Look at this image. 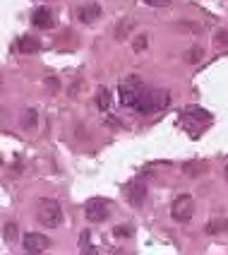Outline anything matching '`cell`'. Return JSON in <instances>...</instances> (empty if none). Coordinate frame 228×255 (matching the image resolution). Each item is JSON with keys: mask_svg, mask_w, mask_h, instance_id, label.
<instances>
[{"mask_svg": "<svg viewBox=\"0 0 228 255\" xmlns=\"http://www.w3.org/2000/svg\"><path fill=\"white\" fill-rule=\"evenodd\" d=\"M226 181H228V166H226Z\"/></svg>", "mask_w": 228, "mask_h": 255, "instance_id": "603a6c76", "label": "cell"}, {"mask_svg": "<svg viewBox=\"0 0 228 255\" xmlns=\"http://www.w3.org/2000/svg\"><path fill=\"white\" fill-rule=\"evenodd\" d=\"M111 89H106V87H101L99 94H96V106H99V111H108V106H111Z\"/></svg>", "mask_w": 228, "mask_h": 255, "instance_id": "8fae6325", "label": "cell"}, {"mask_svg": "<svg viewBox=\"0 0 228 255\" xmlns=\"http://www.w3.org/2000/svg\"><path fill=\"white\" fill-rule=\"evenodd\" d=\"M192 214H195V198H192V195H178V198L173 200L171 217L175 222L185 224V222L192 219Z\"/></svg>", "mask_w": 228, "mask_h": 255, "instance_id": "3957f363", "label": "cell"}, {"mask_svg": "<svg viewBox=\"0 0 228 255\" xmlns=\"http://www.w3.org/2000/svg\"><path fill=\"white\" fill-rule=\"evenodd\" d=\"M113 234H115V236H128V234H130V229H125V227H120V229H115Z\"/></svg>", "mask_w": 228, "mask_h": 255, "instance_id": "7402d4cb", "label": "cell"}, {"mask_svg": "<svg viewBox=\"0 0 228 255\" xmlns=\"http://www.w3.org/2000/svg\"><path fill=\"white\" fill-rule=\"evenodd\" d=\"M36 214H39V222H41L46 229H56V227H60V222H63V207H60L58 200H51V198H46L39 202Z\"/></svg>", "mask_w": 228, "mask_h": 255, "instance_id": "7a4b0ae2", "label": "cell"}, {"mask_svg": "<svg viewBox=\"0 0 228 255\" xmlns=\"http://www.w3.org/2000/svg\"><path fill=\"white\" fill-rule=\"evenodd\" d=\"M125 195H128L130 205H135V207H140L144 205V200H147V183L144 181H132V183L125 185Z\"/></svg>", "mask_w": 228, "mask_h": 255, "instance_id": "52a82bcc", "label": "cell"}, {"mask_svg": "<svg viewBox=\"0 0 228 255\" xmlns=\"http://www.w3.org/2000/svg\"><path fill=\"white\" fill-rule=\"evenodd\" d=\"M36 118H39V116H36V111H34V109H29L27 114H24V128H34Z\"/></svg>", "mask_w": 228, "mask_h": 255, "instance_id": "2e32d148", "label": "cell"}, {"mask_svg": "<svg viewBox=\"0 0 228 255\" xmlns=\"http://www.w3.org/2000/svg\"><path fill=\"white\" fill-rule=\"evenodd\" d=\"M142 92H144V87H142V80H140V77H128V80L120 85V89H118L123 106H135V101L140 99Z\"/></svg>", "mask_w": 228, "mask_h": 255, "instance_id": "277c9868", "label": "cell"}, {"mask_svg": "<svg viewBox=\"0 0 228 255\" xmlns=\"http://www.w3.org/2000/svg\"><path fill=\"white\" fill-rule=\"evenodd\" d=\"M200 58H202V48H200V46H195V48H190V51H187V53H185V60H187V63H192V65H195V63H197Z\"/></svg>", "mask_w": 228, "mask_h": 255, "instance_id": "5bb4252c", "label": "cell"}, {"mask_svg": "<svg viewBox=\"0 0 228 255\" xmlns=\"http://www.w3.org/2000/svg\"><path fill=\"white\" fill-rule=\"evenodd\" d=\"M216 41H219V46H228V31H221L216 36Z\"/></svg>", "mask_w": 228, "mask_h": 255, "instance_id": "44dd1931", "label": "cell"}, {"mask_svg": "<svg viewBox=\"0 0 228 255\" xmlns=\"http://www.w3.org/2000/svg\"><path fill=\"white\" fill-rule=\"evenodd\" d=\"M224 229H228V219H216L212 224H207V231H209V234H219V231H224Z\"/></svg>", "mask_w": 228, "mask_h": 255, "instance_id": "7c38bea8", "label": "cell"}, {"mask_svg": "<svg viewBox=\"0 0 228 255\" xmlns=\"http://www.w3.org/2000/svg\"><path fill=\"white\" fill-rule=\"evenodd\" d=\"M130 29H132V22H130V19H123L120 27H118V31H115V39H125L130 34Z\"/></svg>", "mask_w": 228, "mask_h": 255, "instance_id": "4fadbf2b", "label": "cell"}, {"mask_svg": "<svg viewBox=\"0 0 228 255\" xmlns=\"http://www.w3.org/2000/svg\"><path fill=\"white\" fill-rule=\"evenodd\" d=\"M46 85H48V92H56L60 82H58L56 77H48V80H46Z\"/></svg>", "mask_w": 228, "mask_h": 255, "instance_id": "ffe728a7", "label": "cell"}, {"mask_svg": "<svg viewBox=\"0 0 228 255\" xmlns=\"http://www.w3.org/2000/svg\"><path fill=\"white\" fill-rule=\"evenodd\" d=\"M31 24L39 29H51L53 27V14H51V10L48 7H39L36 12L31 14Z\"/></svg>", "mask_w": 228, "mask_h": 255, "instance_id": "9c48e42d", "label": "cell"}, {"mask_svg": "<svg viewBox=\"0 0 228 255\" xmlns=\"http://www.w3.org/2000/svg\"><path fill=\"white\" fill-rule=\"evenodd\" d=\"M19 53H36L39 48H41V43L36 41L34 36H22L19 41H17V46H14Z\"/></svg>", "mask_w": 228, "mask_h": 255, "instance_id": "30bf717a", "label": "cell"}, {"mask_svg": "<svg viewBox=\"0 0 228 255\" xmlns=\"http://www.w3.org/2000/svg\"><path fill=\"white\" fill-rule=\"evenodd\" d=\"M14 239H17V227H14V224H7V227H5V241L14 243Z\"/></svg>", "mask_w": 228, "mask_h": 255, "instance_id": "e0dca14e", "label": "cell"}, {"mask_svg": "<svg viewBox=\"0 0 228 255\" xmlns=\"http://www.w3.org/2000/svg\"><path fill=\"white\" fill-rule=\"evenodd\" d=\"M147 5H152V7H163V5H168L171 0H144Z\"/></svg>", "mask_w": 228, "mask_h": 255, "instance_id": "d6986e66", "label": "cell"}, {"mask_svg": "<svg viewBox=\"0 0 228 255\" xmlns=\"http://www.w3.org/2000/svg\"><path fill=\"white\" fill-rule=\"evenodd\" d=\"M77 17H79V22H84V24H94L101 17V5L99 2H86V5L79 7Z\"/></svg>", "mask_w": 228, "mask_h": 255, "instance_id": "ba28073f", "label": "cell"}, {"mask_svg": "<svg viewBox=\"0 0 228 255\" xmlns=\"http://www.w3.org/2000/svg\"><path fill=\"white\" fill-rule=\"evenodd\" d=\"M171 104V94L166 92V89H144L142 94H140V99L135 101V111H140V114L149 116V114H158V111H163L166 106Z\"/></svg>", "mask_w": 228, "mask_h": 255, "instance_id": "6da1fadb", "label": "cell"}, {"mask_svg": "<svg viewBox=\"0 0 228 255\" xmlns=\"http://www.w3.org/2000/svg\"><path fill=\"white\" fill-rule=\"evenodd\" d=\"M84 214H86L89 222H106L108 214H111V207H108V202H106L103 198H94V200L86 202Z\"/></svg>", "mask_w": 228, "mask_h": 255, "instance_id": "5b68a950", "label": "cell"}, {"mask_svg": "<svg viewBox=\"0 0 228 255\" xmlns=\"http://www.w3.org/2000/svg\"><path fill=\"white\" fill-rule=\"evenodd\" d=\"M22 246H24V251H27V253H43V251L51 246V241H48L43 234H34V231H29V234H24V239H22Z\"/></svg>", "mask_w": 228, "mask_h": 255, "instance_id": "8992f818", "label": "cell"}, {"mask_svg": "<svg viewBox=\"0 0 228 255\" xmlns=\"http://www.w3.org/2000/svg\"><path fill=\"white\" fill-rule=\"evenodd\" d=\"M147 43H149V36H147V34H140V36L135 39V43H132V48H135V51H144Z\"/></svg>", "mask_w": 228, "mask_h": 255, "instance_id": "9a60e30c", "label": "cell"}, {"mask_svg": "<svg viewBox=\"0 0 228 255\" xmlns=\"http://www.w3.org/2000/svg\"><path fill=\"white\" fill-rule=\"evenodd\" d=\"M202 171H204V164H185V173H190V176H197Z\"/></svg>", "mask_w": 228, "mask_h": 255, "instance_id": "ac0fdd59", "label": "cell"}]
</instances>
